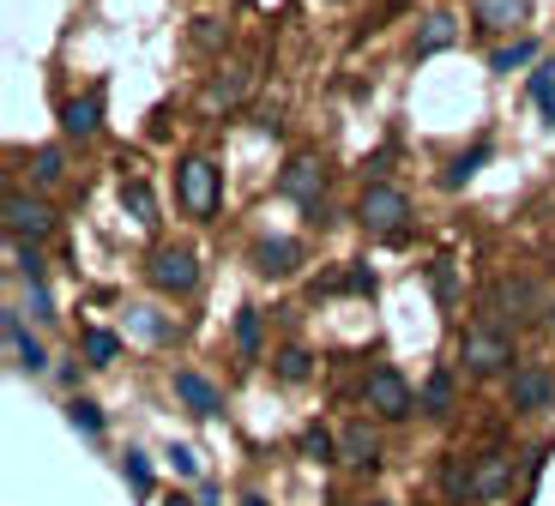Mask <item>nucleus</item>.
Here are the masks:
<instances>
[{"label":"nucleus","instance_id":"423d86ee","mask_svg":"<svg viewBox=\"0 0 555 506\" xmlns=\"http://www.w3.org/2000/svg\"><path fill=\"white\" fill-rule=\"evenodd\" d=\"M145 277H152L157 296H194L199 289V254L194 247H181V242H157L152 254H145Z\"/></svg>","mask_w":555,"mask_h":506},{"label":"nucleus","instance_id":"a211bd4d","mask_svg":"<svg viewBox=\"0 0 555 506\" xmlns=\"http://www.w3.org/2000/svg\"><path fill=\"white\" fill-rule=\"evenodd\" d=\"M248 85H254V73H248V67H223L218 79L206 85V96H199V109H206V115H218V109H236Z\"/></svg>","mask_w":555,"mask_h":506},{"label":"nucleus","instance_id":"6e6552de","mask_svg":"<svg viewBox=\"0 0 555 506\" xmlns=\"http://www.w3.org/2000/svg\"><path fill=\"white\" fill-rule=\"evenodd\" d=\"M169 392H176V404L194 416V423H218L223 416V386L199 368H176L169 374Z\"/></svg>","mask_w":555,"mask_h":506},{"label":"nucleus","instance_id":"f03ea898","mask_svg":"<svg viewBox=\"0 0 555 506\" xmlns=\"http://www.w3.org/2000/svg\"><path fill=\"white\" fill-rule=\"evenodd\" d=\"M357 230L375 235V242H399L404 230H411V193L392 187V181H369V187L357 193Z\"/></svg>","mask_w":555,"mask_h":506},{"label":"nucleus","instance_id":"b1692460","mask_svg":"<svg viewBox=\"0 0 555 506\" xmlns=\"http://www.w3.org/2000/svg\"><path fill=\"white\" fill-rule=\"evenodd\" d=\"M489 157H495V145H489V139H477L472 151H459L453 164L441 169V187H447V193H459V187H465V181H477V169H483Z\"/></svg>","mask_w":555,"mask_h":506},{"label":"nucleus","instance_id":"dca6fc26","mask_svg":"<svg viewBox=\"0 0 555 506\" xmlns=\"http://www.w3.org/2000/svg\"><path fill=\"white\" fill-rule=\"evenodd\" d=\"M531 0H472V25L483 30V37H507L514 25H526Z\"/></svg>","mask_w":555,"mask_h":506},{"label":"nucleus","instance_id":"ddd939ff","mask_svg":"<svg viewBox=\"0 0 555 506\" xmlns=\"http://www.w3.org/2000/svg\"><path fill=\"white\" fill-rule=\"evenodd\" d=\"M459 411V374L447 368H429V380L416 386V416H423V423H447V416Z\"/></svg>","mask_w":555,"mask_h":506},{"label":"nucleus","instance_id":"7ed1b4c3","mask_svg":"<svg viewBox=\"0 0 555 506\" xmlns=\"http://www.w3.org/2000/svg\"><path fill=\"white\" fill-rule=\"evenodd\" d=\"M362 411L375 416V423H411L416 416V386L404 380L399 362H375V368L362 374Z\"/></svg>","mask_w":555,"mask_h":506},{"label":"nucleus","instance_id":"f257e3e1","mask_svg":"<svg viewBox=\"0 0 555 506\" xmlns=\"http://www.w3.org/2000/svg\"><path fill=\"white\" fill-rule=\"evenodd\" d=\"M459 368L472 374V380H507V374L519 368V343H514V332L477 314L472 326L459 332Z\"/></svg>","mask_w":555,"mask_h":506},{"label":"nucleus","instance_id":"0eeeda50","mask_svg":"<svg viewBox=\"0 0 555 506\" xmlns=\"http://www.w3.org/2000/svg\"><path fill=\"white\" fill-rule=\"evenodd\" d=\"M507 411L514 416L555 411V368L550 362H519V368L507 374Z\"/></svg>","mask_w":555,"mask_h":506},{"label":"nucleus","instance_id":"c85d7f7f","mask_svg":"<svg viewBox=\"0 0 555 506\" xmlns=\"http://www.w3.org/2000/svg\"><path fill=\"white\" fill-rule=\"evenodd\" d=\"M526 91H531V103L543 109V127H555V61H538V67H531Z\"/></svg>","mask_w":555,"mask_h":506},{"label":"nucleus","instance_id":"f704fd0d","mask_svg":"<svg viewBox=\"0 0 555 506\" xmlns=\"http://www.w3.org/2000/svg\"><path fill=\"white\" fill-rule=\"evenodd\" d=\"M236 506H272V501H266L260 489H242V501H236Z\"/></svg>","mask_w":555,"mask_h":506},{"label":"nucleus","instance_id":"1a4fd4ad","mask_svg":"<svg viewBox=\"0 0 555 506\" xmlns=\"http://www.w3.org/2000/svg\"><path fill=\"white\" fill-rule=\"evenodd\" d=\"M0 332H7V362H13V374L42 380V374H49V350H42V338L25 326V314L7 308V314H0Z\"/></svg>","mask_w":555,"mask_h":506},{"label":"nucleus","instance_id":"c756f323","mask_svg":"<svg viewBox=\"0 0 555 506\" xmlns=\"http://www.w3.org/2000/svg\"><path fill=\"white\" fill-rule=\"evenodd\" d=\"M127 326H133L139 338H152V343H169V338H176V320H164L157 308H127Z\"/></svg>","mask_w":555,"mask_h":506},{"label":"nucleus","instance_id":"4468645a","mask_svg":"<svg viewBox=\"0 0 555 506\" xmlns=\"http://www.w3.org/2000/svg\"><path fill=\"white\" fill-rule=\"evenodd\" d=\"M278 193H284V199H296V206L308 211V218H326V211H320V164L314 157H291V164H284V176H278Z\"/></svg>","mask_w":555,"mask_h":506},{"label":"nucleus","instance_id":"393cba45","mask_svg":"<svg viewBox=\"0 0 555 506\" xmlns=\"http://www.w3.org/2000/svg\"><path fill=\"white\" fill-rule=\"evenodd\" d=\"M519 67H538V37H514V42H501V49H489V73L495 79H507Z\"/></svg>","mask_w":555,"mask_h":506},{"label":"nucleus","instance_id":"c9c22d12","mask_svg":"<svg viewBox=\"0 0 555 506\" xmlns=\"http://www.w3.org/2000/svg\"><path fill=\"white\" fill-rule=\"evenodd\" d=\"M369 506H399V501H369Z\"/></svg>","mask_w":555,"mask_h":506},{"label":"nucleus","instance_id":"4be33fe9","mask_svg":"<svg viewBox=\"0 0 555 506\" xmlns=\"http://www.w3.org/2000/svg\"><path fill=\"white\" fill-rule=\"evenodd\" d=\"M230 343H236V362H242V368H254V362L266 356V350H260V308H254V301H248V308H236Z\"/></svg>","mask_w":555,"mask_h":506},{"label":"nucleus","instance_id":"20e7f679","mask_svg":"<svg viewBox=\"0 0 555 506\" xmlns=\"http://www.w3.org/2000/svg\"><path fill=\"white\" fill-rule=\"evenodd\" d=\"M507 489H514V452L483 446L465 458V489H459L453 506H495V501H507Z\"/></svg>","mask_w":555,"mask_h":506},{"label":"nucleus","instance_id":"412c9836","mask_svg":"<svg viewBox=\"0 0 555 506\" xmlns=\"http://www.w3.org/2000/svg\"><path fill=\"white\" fill-rule=\"evenodd\" d=\"M272 380L278 386H308V380H314V350H302V343L272 350Z\"/></svg>","mask_w":555,"mask_h":506},{"label":"nucleus","instance_id":"9d476101","mask_svg":"<svg viewBox=\"0 0 555 506\" xmlns=\"http://www.w3.org/2000/svg\"><path fill=\"white\" fill-rule=\"evenodd\" d=\"M55 206L42 199V193H7V235L13 242H42V235H55Z\"/></svg>","mask_w":555,"mask_h":506},{"label":"nucleus","instance_id":"a878e982","mask_svg":"<svg viewBox=\"0 0 555 506\" xmlns=\"http://www.w3.org/2000/svg\"><path fill=\"white\" fill-rule=\"evenodd\" d=\"M25 169H30V187H55L67 176V145H30Z\"/></svg>","mask_w":555,"mask_h":506},{"label":"nucleus","instance_id":"473e14b6","mask_svg":"<svg viewBox=\"0 0 555 506\" xmlns=\"http://www.w3.org/2000/svg\"><path fill=\"white\" fill-rule=\"evenodd\" d=\"M79 374H85L79 362H61V368H55V380H61V392H67V398L79 392Z\"/></svg>","mask_w":555,"mask_h":506},{"label":"nucleus","instance_id":"aec40b11","mask_svg":"<svg viewBox=\"0 0 555 506\" xmlns=\"http://www.w3.org/2000/svg\"><path fill=\"white\" fill-rule=\"evenodd\" d=\"M61 411H67V428H73V434H85V440H103V434H109V416H103L98 398L73 392L67 404H61Z\"/></svg>","mask_w":555,"mask_h":506},{"label":"nucleus","instance_id":"5701e85b","mask_svg":"<svg viewBox=\"0 0 555 506\" xmlns=\"http://www.w3.org/2000/svg\"><path fill=\"white\" fill-rule=\"evenodd\" d=\"M115 465H121V482L133 489V501H139V506H145V501H157V477H152V458H145V452H139V446H127L121 458H115Z\"/></svg>","mask_w":555,"mask_h":506},{"label":"nucleus","instance_id":"cd10ccee","mask_svg":"<svg viewBox=\"0 0 555 506\" xmlns=\"http://www.w3.org/2000/svg\"><path fill=\"white\" fill-rule=\"evenodd\" d=\"M296 452H302L308 465H338V434L326 423H302V434H296Z\"/></svg>","mask_w":555,"mask_h":506},{"label":"nucleus","instance_id":"7c9ffc66","mask_svg":"<svg viewBox=\"0 0 555 506\" xmlns=\"http://www.w3.org/2000/svg\"><path fill=\"white\" fill-rule=\"evenodd\" d=\"M164 465L176 470L181 482H194V489L206 482V470H199V452H194V446H169V452H164Z\"/></svg>","mask_w":555,"mask_h":506},{"label":"nucleus","instance_id":"2f4dec72","mask_svg":"<svg viewBox=\"0 0 555 506\" xmlns=\"http://www.w3.org/2000/svg\"><path fill=\"white\" fill-rule=\"evenodd\" d=\"M25 301H30V308H37V320H42V326H55V296H49V277H42V284H25Z\"/></svg>","mask_w":555,"mask_h":506},{"label":"nucleus","instance_id":"2eb2a0df","mask_svg":"<svg viewBox=\"0 0 555 506\" xmlns=\"http://www.w3.org/2000/svg\"><path fill=\"white\" fill-rule=\"evenodd\" d=\"M296 265H302V242L296 235H266V242H254V272L260 277H291Z\"/></svg>","mask_w":555,"mask_h":506},{"label":"nucleus","instance_id":"72a5a7b5","mask_svg":"<svg viewBox=\"0 0 555 506\" xmlns=\"http://www.w3.org/2000/svg\"><path fill=\"white\" fill-rule=\"evenodd\" d=\"M157 506H199V489H164Z\"/></svg>","mask_w":555,"mask_h":506},{"label":"nucleus","instance_id":"39448f33","mask_svg":"<svg viewBox=\"0 0 555 506\" xmlns=\"http://www.w3.org/2000/svg\"><path fill=\"white\" fill-rule=\"evenodd\" d=\"M176 206L194 223H211L223 206V169L211 157H181L176 164Z\"/></svg>","mask_w":555,"mask_h":506},{"label":"nucleus","instance_id":"e433bc0d","mask_svg":"<svg viewBox=\"0 0 555 506\" xmlns=\"http://www.w3.org/2000/svg\"><path fill=\"white\" fill-rule=\"evenodd\" d=\"M550 332H555V308H550Z\"/></svg>","mask_w":555,"mask_h":506},{"label":"nucleus","instance_id":"f8f14e48","mask_svg":"<svg viewBox=\"0 0 555 506\" xmlns=\"http://www.w3.org/2000/svg\"><path fill=\"white\" fill-rule=\"evenodd\" d=\"M103 133V85H91V91H79V96H67L61 103V139H98Z\"/></svg>","mask_w":555,"mask_h":506},{"label":"nucleus","instance_id":"6ab92c4d","mask_svg":"<svg viewBox=\"0 0 555 506\" xmlns=\"http://www.w3.org/2000/svg\"><path fill=\"white\" fill-rule=\"evenodd\" d=\"M79 356H85V368H115L121 362V332L115 326H85L79 332Z\"/></svg>","mask_w":555,"mask_h":506},{"label":"nucleus","instance_id":"9b49d317","mask_svg":"<svg viewBox=\"0 0 555 506\" xmlns=\"http://www.w3.org/2000/svg\"><path fill=\"white\" fill-rule=\"evenodd\" d=\"M338 465L357 470V477H375L380 470V428H375V416L345 423V434H338Z\"/></svg>","mask_w":555,"mask_h":506},{"label":"nucleus","instance_id":"bb28decb","mask_svg":"<svg viewBox=\"0 0 555 506\" xmlns=\"http://www.w3.org/2000/svg\"><path fill=\"white\" fill-rule=\"evenodd\" d=\"M121 211L139 223V230H157V193L145 187L139 176H127V181H121Z\"/></svg>","mask_w":555,"mask_h":506},{"label":"nucleus","instance_id":"f3484780","mask_svg":"<svg viewBox=\"0 0 555 506\" xmlns=\"http://www.w3.org/2000/svg\"><path fill=\"white\" fill-rule=\"evenodd\" d=\"M453 42H459V18L453 13H429L423 30H416V42H411V61H435L441 49H453Z\"/></svg>","mask_w":555,"mask_h":506}]
</instances>
